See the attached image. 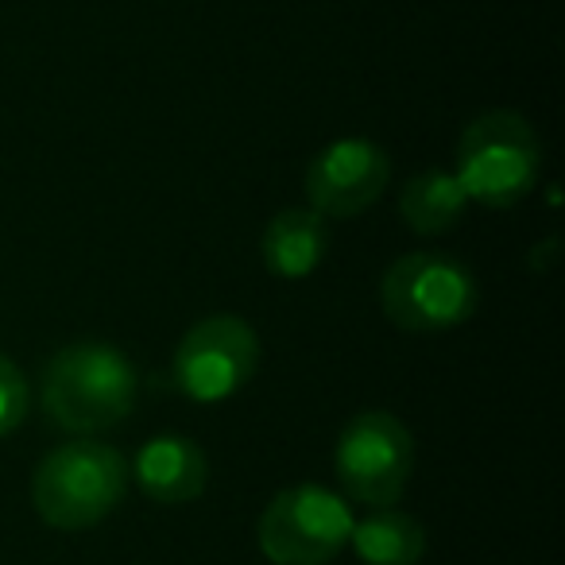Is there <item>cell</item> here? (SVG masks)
Wrapping results in <instances>:
<instances>
[{
	"instance_id": "cell-1",
	"label": "cell",
	"mask_w": 565,
	"mask_h": 565,
	"mask_svg": "<svg viewBox=\"0 0 565 565\" xmlns=\"http://www.w3.org/2000/svg\"><path fill=\"white\" fill-rule=\"evenodd\" d=\"M136 369L109 341H78L58 349L43 369V411L66 434H102L136 407Z\"/></svg>"
},
{
	"instance_id": "cell-2",
	"label": "cell",
	"mask_w": 565,
	"mask_h": 565,
	"mask_svg": "<svg viewBox=\"0 0 565 565\" xmlns=\"http://www.w3.org/2000/svg\"><path fill=\"white\" fill-rule=\"evenodd\" d=\"M125 492V454L89 438L51 449L32 477V503L55 531H89L120 508Z\"/></svg>"
},
{
	"instance_id": "cell-3",
	"label": "cell",
	"mask_w": 565,
	"mask_h": 565,
	"mask_svg": "<svg viewBox=\"0 0 565 565\" xmlns=\"http://www.w3.org/2000/svg\"><path fill=\"white\" fill-rule=\"evenodd\" d=\"M542 171V143L531 120L511 109L477 117L457 140V182L465 198L488 210H511L534 190Z\"/></svg>"
},
{
	"instance_id": "cell-4",
	"label": "cell",
	"mask_w": 565,
	"mask_h": 565,
	"mask_svg": "<svg viewBox=\"0 0 565 565\" xmlns=\"http://www.w3.org/2000/svg\"><path fill=\"white\" fill-rule=\"evenodd\" d=\"M380 310L407 333L454 330L477 310V279L446 252H407L380 279Z\"/></svg>"
},
{
	"instance_id": "cell-5",
	"label": "cell",
	"mask_w": 565,
	"mask_h": 565,
	"mask_svg": "<svg viewBox=\"0 0 565 565\" xmlns=\"http://www.w3.org/2000/svg\"><path fill=\"white\" fill-rule=\"evenodd\" d=\"M353 511L322 484H295L271 495L256 542L271 565H330L353 534Z\"/></svg>"
},
{
	"instance_id": "cell-6",
	"label": "cell",
	"mask_w": 565,
	"mask_h": 565,
	"mask_svg": "<svg viewBox=\"0 0 565 565\" xmlns=\"http://www.w3.org/2000/svg\"><path fill=\"white\" fill-rule=\"evenodd\" d=\"M341 492L364 508H392L415 472V438L392 411H361L349 418L333 454Z\"/></svg>"
},
{
	"instance_id": "cell-7",
	"label": "cell",
	"mask_w": 565,
	"mask_h": 565,
	"mask_svg": "<svg viewBox=\"0 0 565 565\" xmlns=\"http://www.w3.org/2000/svg\"><path fill=\"white\" fill-rule=\"evenodd\" d=\"M259 338L244 318L210 315L182 333L174 349L171 376L179 392L194 403H225L256 376Z\"/></svg>"
},
{
	"instance_id": "cell-8",
	"label": "cell",
	"mask_w": 565,
	"mask_h": 565,
	"mask_svg": "<svg viewBox=\"0 0 565 565\" xmlns=\"http://www.w3.org/2000/svg\"><path fill=\"white\" fill-rule=\"evenodd\" d=\"M392 182V159L380 143L364 136H345L322 148L307 167L310 210L322 217H361L380 202Z\"/></svg>"
},
{
	"instance_id": "cell-9",
	"label": "cell",
	"mask_w": 565,
	"mask_h": 565,
	"mask_svg": "<svg viewBox=\"0 0 565 565\" xmlns=\"http://www.w3.org/2000/svg\"><path fill=\"white\" fill-rule=\"evenodd\" d=\"M132 477L148 500L179 508V503H194L205 492L210 461H205V449L186 434H156L136 454Z\"/></svg>"
},
{
	"instance_id": "cell-10",
	"label": "cell",
	"mask_w": 565,
	"mask_h": 565,
	"mask_svg": "<svg viewBox=\"0 0 565 565\" xmlns=\"http://www.w3.org/2000/svg\"><path fill=\"white\" fill-rule=\"evenodd\" d=\"M264 264L275 279H307L330 252V228L315 210H279L264 228Z\"/></svg>"
},
{
	"instance_id": "cell-11",
	"label": "cell",
	"mask_w": 565,
	"mask_h": 565,
	"mask_svg": "<svg viewBox=\"0 0 565 565\" xmlns=\"http://www.w3.org/2000/svg\"><path fill=\"white\" fill-rule=\"evenodd\" d=\"M465 198L461 182H457L454 171H441V167H430V171H418L415 179H407L399 194V213L407 221L411 233L418 236H441L465 217Z\"/></svg>"
},
{
	"instance_id": "cell-12",
	"label": "cell",
	"mask_w": 565,
	"mask_h": 565,
	"mask_svg": "<svg viewBox=\"0 0 565 565\" xmlns=\"http://www.w3.org/2000/svg\"><path fill=\"white\" fill-rule=\"evenodd\" d=\"M349 546L364 565H418L426 554V526L415 515L380 508L364 523H353Z\"/></svg>"
},
{
	"instance_id": "cell-13",
	"label": "cell",
	"mask_w": 565,
	"mask_h": 565,
	"mask_svg": "<svg viewBox=\"0 0 565 565\" xmlns=\"http://www.w3.org/2000/svg\"><path fill=\"white\" fill-rule=\"evenodd\" d=\"M28 411H32V384H28V376L20 372L17 361L0 353V438L20 430Z\"/></svg>"
}]
</instances>
